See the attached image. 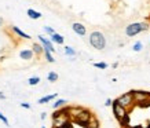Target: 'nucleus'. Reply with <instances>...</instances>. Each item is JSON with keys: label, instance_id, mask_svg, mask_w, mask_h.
<instances>
[{"label": "nucleus", "instance_id": "5", "mask_svg": "<svg viewBox=\"0 0 150 128\" xmlns=\"http://www.w3.org/2000/svg\"><path fill=\"white\" fill-rule=\"evenodd\" d=\"M92 117H94V116H92V113L90 112V110L83 109V112L77 116V117H76V119L73 120V121H74L76 124H79V125H83V127H86L87 124H88V123H90V121L92 120Z\"/></svg>", "mask_w": 150, "mask_h": 128}, {"label": "nucleus", "instance_id": "23", "mask_svg": "<svg viewBox=\"0 0 150 128\" xmlns=\"http://www.w3.org/2000/svg\"><path fill=\"white\" fill-rule=\"evenodd\" d=\"M142 43L141 41H137V43H135V44H134V51H137V52H139V51L142 50Z\"/></svg>", "mask_w": 150, "mask_h": 128}, {"label": "nucleus", "instance_id": "3", "mask_svg": "<svg viewBox=\"0 0 150 128\" xmlns=\"http://www.w3.org/2000/svg\"><path fill=\"white\" fill-rule=\"evenodd\" d=\"M112 107H113V113H114V116H116V119H117L121 124H127V121H128V110L125 109V107H123L121 105H118L117 101H113Z\"/></svg>", "mask_w": 150, "mask_h": 128}, {"label": "nucleus", "instance_id": "19", "mask_svg": "<svg viewBox=\"0 0 150 128\" xmlns=\"http://www.w3.org/2000/svg\"><path fill=\"white\" fill-rule=\"evenodd\" d=\"M44 55H46V59H47V62H50V64H54V62H55L54 57L51 55V52H50V51H44Z\"/></svg>", "mask_w": 150, "mask_h": 128}, {"label": "nucleus", "instance_id": "13", "mask_svg": "<svg viewBox=\"0 0 150 128\" xmlns=\"http://www.w3.org/2000/svg\"><path fill=\"white\" fill-rule=\"evenodd\" d=\"M57 98V94H52V95H46V96H43V98H40L39 99V103L40 105H43V103H48L50 101H52V99H55Z\"/></svg>", "mask_w": 150, "mask_h": 128}, {"label": "nucleus", "instance_id": "10", "mask_svg": "<svg viewBox=\"0 0 150 128\" xmlns=\"http://www.w3.org/2000/svg\"><path fill=\"white\" fill-rule=\"evenodd\" d=\"M19 57H21L22 59H26V61L32 59L33 58V50H23V51H21V52H19Z\"/></svg>", "mask_w": 150, "mask_h": 128}, {"label": "nucleus", "instance_id": "20", "mask_svg": "<svg viewBox=\"0 0 150 128\" xmlns=\"http://www.w3.org/2000/svg\"><path fill=\"white\" fill-rule=\"evenodd\" d=\"M28 83H29V86H36V84H39V83H40V77H37V76L30 77Z\"/></svg>", "mask_w": 150, "mask_h": 128}, {"label": "nucleus", "instance_id": "18", "mask_svg": "<svg viewBox=\"0 0 150 128\" xmlns=\"http://www.w3.org/2000/svg\"><path fill=\"white\" fill-rule=\"evenodd\" d=\"M47 78H48V81L55 83L57 80H58V74L55 73V72H50V73L47 74Z\"/></svg>", "mask_w": 150, "mask_h": 128}, {"label": "nucleus", "instance_id": "16", "mask_svg": "<svg viewBox=\"0 0 150 128\" xmlns=\"http://www.w3.org/2000/svg\"><path fill=\"white\" fill-rule=\"evenodd\" d=\"M84 128H99V123H98V120H96L95 117H92V120L87 124Z\"/></svg>", "mask_w": 150, "mask_h": 128}, {"label": "nucleus", "instance_id": "24", "mask_svg": "<svg viewBox=\"0 0 150 128\" xmlns=\"http://www.w3.org/2000/svg\"><path fill=\"white\" fill-rule=\"evenodd\" d=\"M44 32L46 33H48V35H51V36H52V35H54V29H52V28H50V26H44Z\"/></svg>", "mask_w": 150, "mask_h": 128}, {"label": "nucleus", "instance_id": "26", "mask_svg": "<svg viewBox=\"0 0 150 128\" xmlns=\"http://www.w3.org/2000/svg\"><path fill=\"white\" fill-rule=\"evenodd\" d=\"M112 105H113L112 99H110V98H108V99H106V102H105V106H112Z\"/></svg>", "mask_w": 150, "mask_h": 128}, {"label": "nucleus", "instance_id": "1", "mask_svg": "<svg viewBox=\"0 0 150 128\" xmlns=\"http://www.w3.org/2000/svg\"><path fill=\"white\" fill-rule=\"evenodd\" d=\"M90 44L96 50H103L105 46H106V39H105L103 33L98 32V30L92 32L90 35Z\"/></svg>", "mask_w": 150, "mask_h": 128}, {"label": "nucleus", "instance_id": "8", "mask_svg": "<svg viewBox=\"0 0 150 128\" xmlns=\"http://www.w3.org/2000/svg\"><path fill=\"white\" fill-rule=\"evenodd\" d=\"M72 29H73V32L74 33H77L79 36H84L86 35V26L83 25V23H79V22H74L72 25Z\"/></svg>", "mask_w": 150, "mask_h": 128}, {"label": "nucleus", "instance_id": "30", "mask_svg": "<svg viewBox=\"0 0 150 128\" xmlns=\"http://www.w3.org/2000/svg\"><path fill=\"white\" fill-rule=\"evenodd\" d=\"M0 99H4V95H3L1 92H0Z\"/></svg>", "mask_w": 150, "mask_h": 128}, {"label": "nucleus", "instance_id": "25", "mask_svg": "<svg viewBox=\"0 0 150 128\" xmlns=\"http://www.w3.org/2000/svg\"><path fill=\"white\" fill-rule=\"evenodd\" d=\"M0 120H1V121H3V123H4V124H6V125H7V127H10V123H8V120L6 119L4 116L1 115V113H0Z\"/></svg>", "mask_w": 150, "mask_h": 128}, {"label": "nucleus", "instance_id": "14", "mask_svg": "<svg viewBox=\"0 0 150 128\" xmlns=\"http://www.w3.org/2000/svg\"><path fill=\"white\" fill-rule=\"evenodd\" d=\"M13 30H14L15 33H17V35H18L19 37H23V39H30V36H29L28 33H25L23 30H21V29H19L18 26H13Z\"/></svg>", "mask_w": 150, "mask_h": 128}, {"label": "nucleus", "instance_id": "11", "mask_svg": "<svg viewBox=\"0 0 150 128\" xmlns=\"http://www.w3.org/2000/svg\"><path fill=\"white\" fill-rule=\"evenodd\" d=\"M51 41L52 43H57V44H64V41H65V39H64V36H61L59 33H54L52 36H51Z\"/></svg>", "mask_w": 150, "mask_h": 128}, {"label": "nucleus", "instance_id": "29", "mask_svg": "<svg viewBox=\"0 0 150 128\" xmlns=\"http://www.w3.org/2000/svg\"><path fill=\"white\" fill-rule=\"evenodd\" d=\"M46 117H47V115H46V113H41V116H40V119H41V120H44V119H46Z\"/></svg>", "mask_w": 150, "mask_h": 128}, {"label": "nucleus", "instance_id": "4", "mask_svg": "<svg viewBox=\"0 0 150 128\" xmlns=\"http://www.w3.org/2000/svg\"><path fill=\"white\" fill-rule=\"evenodd\" d=\"M117 103L118 105H121L123 107H125V109H129V107H132V105H134V102H135V99H134V94L131 92H127V94H124V95L118 96L117 99Z\"/></svg>", "mask_w": 150, "mask_h": 128}, {"label": "nucleus", "instance_id": "31", "mask_svg": "<svg viewBox=\"0 0 150 128\" xmlns=\"http://www.w3.org/2000/svg\"><path fill=\"white\" fill-rule=\"evenodd\" d=\"M3 25V18H0V26Z\"/></svg>", "mask_w": 150, "mask_h": 128}, {"label": "nucleus", "instance_id": "17", "mask_svg": "<svg viewBox=\"0 0 150 128\" xmlns=\"http://www.w3.org/2000/svg\"><path fill=\"white\" fill-rule=\"evenodd\" d=\"M66 103H68V102L65 101V99H58V101H57V102L54 103V105H52V107H54L55 110H58L59 107H64V106L66 105Z\"/></svg>", "mask_w": 150, "mask_h": 128}, {"label": "nucleus", "instance_id": "21", "mask_svg": "<svg viewBox=\"0 0 150 128\" xmlns=\"http://www.w3.org/2000/svg\"><path fill=\"white\" fill-rule=\"evenodd\" d=\"M65 54L66 55H70V57H74V55H76V51L73 50L72 47H65Z\"/></svg>", "mask_w": 150, "mask_h": 128}, {"label": "nucleus", "instance_id": "6", "mask_svg": "<svg viewBox=\"0 0 150 128\" xmlns=\"http://www.w3.org/2000/svg\"><path fill=\"white\" fill-rule=\"evenodd\" d=\"M132 94H134V99H135V102L137 103H139V105L142 106H146L147 103V99L150 98V94L149 92H145V91H132Z\"/></svg>", "mask_w": 150, "mask_h": 128}, {"label": "nucleus", "instance_id": "2", "mask_svg": "<svg viewBox=\"0 0 150 128\" xmlns=\"http://www.w3.org/2000/svg\"><path fill=\"white\" fill-rule=\"evenodd\" d=\"M149 29V23L146 22H135V23H131L125 28V35L128 37H134L137 36L138 33L143 32V30H147Z\"/></svg>", "mask_w": 150, "mask_h": 128}, {"label": "nucleus", "instance_id": "28", "mask_svg": "<svg viewBox=\"0 0 150 128\" xmlns=\"http://www.w3.org/2000/svg\"><path fill=\"white\" fill-rule=\"evenodd\" d=\"M21 106H22V107H25V109H30V105H29V103H26V102L21 103Z\"/></svg>", "mask_w": 150, "mask_h": 128}, {"label": "nucleus", "instance_id": "15", "mask_svg": "<svg viewBox=\"0 0 150 128\" xmlns=\"http://www.w3.org/2000/svg\"><path fill=\"white\" fill-rule=\"evenodd\" d=\"M32 48H33V52H35V54H37V55H40V54H43V52H44V47L41 46V44H39V43H35Z\"/></svg>", "mask_w": 150, "mask_h": 128}, {"label": "nucleus", "instance_id": "27", "mask_svg": "<svg viewBox=\"0 0 150 128\" xmlns=\"http://www.w3.org/2000/svg\"><path fill=\"white\" fill-rule=\"evenodd\" d=\"M61 128H72V123H69V121H68V123H65Z\"/></svg>", "mask_w": 150, "mask_h": 128}, {"label": "nucleus", "instance_id": "12", "mask_svg": "<svg viewBox=\"0 0 150 128\" xmlns=\"http://www.w3.org/2000/svg\"><path fill=\"white\" fill-rule=\"evenodd\" d=\"M26 14L29 15V18H32V19H39V18H41V14L39 13V11H35V10H32V8L28 10Z\"/></svg>", "mask_w": 150, "mask_h": 128}, {"label": "nucleus", "instance_id": "22", "mask_svg": "<svg viewBox=\"0 0 150 128\" xmlns=\"http://www.w3.org/2000/svg\"><path fill=\"white\" fill-rule=\"evenodd\" d=\"M94 66L96 69H106L108 68V64L106 62H96V64H94Z\"/></svg>", "mask_w": 150, "mask_h": 128}, {"label": "nucleus", "instance_id": "32", "mask_svg": "<svg viewBox=\"0 0 150 128\" xmlns=\"http://www.w3.org/2000/svg\"><path fill=\"white\" fill-rule=\"evenodd\" d=\"M41 128H46V127H41Z\"/></svg>", "mask_w": 150, "mask_h": 128}, {"label": "nucleus", "instance_id": "9", "mask_svg": "<svg viewBox=\"0 0 150 128\" xmlns=\"http://www.w3.org/2000/svg\"><path fill=\"white\" fill-rule=\"evenodd\" d=\"M83 112V107H79V106H74V107H69V117L72 120H74L80 113Z\"/></svg>", "mask_w": 150, "mask_h": 128}, {"label": "nucleus", "instance_id": "7", "mask_svg": "<svg viewBox=\"0 0 150 128\" xmlns=\"http://www.w3.org/2000/svg\"><path fill=\"white\" fill-rule=\"evenodd\" d=\"M39 40H40L41 46L44 47V51H50V52H54V51H55L54 46H52V41H51V40L46 39L44 36H39Z\"/></svg>", "mask_w": 150, "mask_h": 128}]
</instances>
